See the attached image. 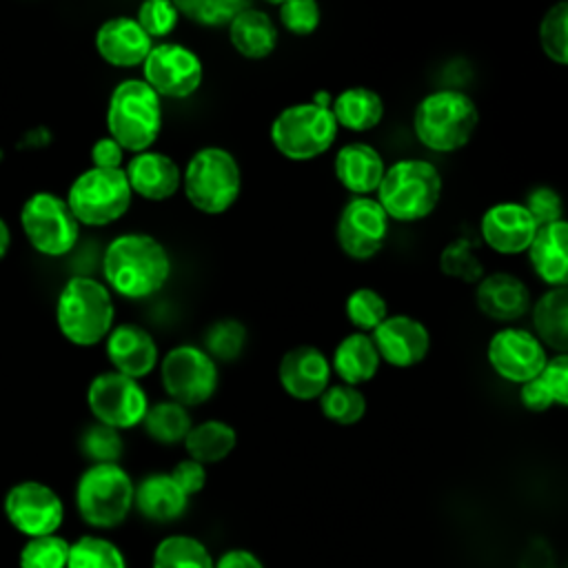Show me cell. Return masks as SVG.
<instances>
[{"label": "cell", "instance_id": "cell-1", "mask_svg": "<svg viewBox=\"0 0 568 568\" xmlns=\"http://www.w3.org/2000/svg\"><path fill=\"white\" fill-rule=\"evenodd\" d=\"M109 291L129 300L158 293L171 275V257L160 240L146 233H124L109 242L102 257Z\"/></svg>", "mask_w": 568, "mask_h": 568}, {"label": "cell", "instance_id": "cell-2", "mask_svg": "<svg viewBox=\"0 0 568 568\" xmlns=\"http://www.w3.org/2000/svg\"><path fill=\"white\" fill-rule=\"evenodd\" d=\"M477 124L479 111L473 98L457 89H439L424 95L413 113L415 138L435 153L466 146Z\"/></svg>", "mask_w": 568, "mask_h": 568}, {"label": "cell", "instance_id": "cell-3", "mask_svg": "<svg viewBox=\"0 0 568 568\" xmlns=\"http://www.w3.org/2000/svg\"><path fill=\"white\" fill-rule=\"evenodd\" d=\"M115 306L106 284L75 275L71 277L55 302V322L60 333L75 346H93L113 328Z\"/></svg>", "mask_w": 568, "mask_h": 568}, {"label": "cell", "instance_id": "cell-4", "mask_svg": "<svg viewBox=\"0 0 568 568\" xmlns=\"http://www.w3.org/2000/svg\"><path fill=\"white\" fill-rule=\"evenodd\" d=\"M106 129L124 151L142 153L162 131V102L158 93L138 78L115 84L106 104Z\"/></svg>", "mask_w": 568, "mask_h": 568}, {"label": "cell", "instance_id": "cell-5", "mask_svg": "<svg viewBox=\"0 0 568 568\" xmlns=\"http://www.w3.org/2000/svg\"><path fill=\"white\" fill-rule=\"evenodd\" d=\"M375 193L388 220L417 222L435 211L442 195V175L426 160H397L384 171Z\"/></svg>", "mask_w": 568, "mask_h": 568}, {"label": "cell", "instance_id": "cell-6", "mask_svg": "<svg viewBox=\"0 0 568 568\" xmlns=\"http://www.w3.org/2000/svg\"><path fill=\"white\" fill-rule=\"evenodd\" d=\"M182 189L191 206L206 215H220L231 209L242 189V173L235 155L222 146L195 151L184 171Z\"/></svg>", "mask_w": 568, "mask_h": 568}, {"label": "cell", "instance_id": "cell-7", "mask_svg": "<svg viewBox=\"0 0 568 568\" xmlns=\"http://www.w3.org/2000/svg\"><path fill=\"white\" fill-rule=\"evenodd\" d=\"M133 488L120 464H91L75 486L78 513L93 528H113L133 508Z\"/></svg>", "mask_w": 568, "mask_h": 568}, {"label": "cell", "instance_id": "cell-8", "mask_svg": "<svg viewBox=\"0 0 568 568\" xmlns=\"http://www.w3.org/2000/svg\"><path fill=\"white\" fill-rule=\"evenodd\" d=\"M337 135L331 109L313 102H297L282 109L271 124L273 146L293 162L313 160L326 153Z\"/></svg>", "mask_w": 568, "mask_h": 568}, {"label": "cell", "instance_id": "cell-9", "mask_svg": "<svg viewBox=\"0 0 568 568\" xmlns=\"http://www.w3.org/2000/svg\"><path fill=\"white\" fill-rule=\"evenodd\" d=\"M131 197L122 169L91 166L71 182L64 200L78 224L106 226L129 211Z\"/></svg>", "mask_w": 568, "mask_h": 568}, {"label": "cell", "instance_id": "cell-10", "mask_svg": "<svg viewBox=\"0 0 568 568\" xmlns=\"http://www.w3.org/2000/svg\"><path fill=\"white\" fill-rule=\"evenodd\" d=\"M20 226L29 244L47 257L67 255L80 235V224L67 200L51 191H38L22 204Z\"/></svg>", "mask_w": 568, "mask_h": 568}, {"label": "cell", "instance_id": "cell-11", "mask_svg": "<svg viewBox=\"0 0 568 568\" xmlns=\"http://www.w3.org/2000/svg\"><path fill=\"white\" fill-rule=\"evenodd\" d=\"M160 379L169 399L184 408L204 404L217 388V364L193 344L173 346L160 362Z\"/></svg>", "mask_w": 568, "mask_h": 568}, {"label": "cell", "instance_id": "cell-12", "mask_svg": "<svg viewBox=\"0 0 568 568\" xmlns=\"http://www.w3.org/2000/svg\"><path fill=\"white\" fill-rule=\"evenodd\" d=\"M87 404L95 422L115 430L142 424L149 408V399L140 382L115 371L100 373L91 379L87 388Z\"/></svg>", "mask_w": 568, "mask_h": 568}, {"label": "cell", "instance_id": "cell-13", "mask_svg": "<svg viewBox=\"0 0 568 568\" xmlns=\"http://www.w3.org/2000/svg\"><path fill=\"white\" fill-rule=\"evenodd\" d=\"M142 80L158 93V98H189L202 84L200 55L180 42L153 44L142 62Z\"/></svg>", "mask_w": 568, "mask_h": 568}, {"label": "cell", "instance_id": "cell-14", "mask_svg": "<svg viewBox=\"0 0 568 568\" xmlns=\"http://www.w3.org/2000/svg\"><path fill=\"white\" fill-rule=\"evenodd\" d=\"M2 506L9 524L29 539L55 535L64 519V506L58 493L36 479L11 486Z\"/></svg>", "mask_w": 568, "mask_h": 568}, {"label": "cell", "instance_id": "cell-15", "mask_svg": "<svg viewBox=\"0 0 568 568\" xmlns=\"http://www.w3.org/2000/svg\"><path fill=\"white\" fill-rule=\"evenodd\" d=\"M388 217L375 197L355 195L339 211L335 237L339 248L353 260H368L384 246Z\"/></svg>", "mask_w": 568, "mask_h": 568}, {"label": "cell", "instance_id": "cell-16", "mask_svg": "<svg viewBox=\"0 0 568 568\" xmlns=\"http://www.w3.org/2000/svg\"><path fill=\"white\" fill-rule=\"evenodd\" d=\"M486 357L490 368L513 384L535 379L548 362L544 344L530 331L517 326L499 328L486 346Z\"/></svg>", "mask_w": 568, "mask_h": 568}, {"label": "cell", "instance_id": "cell-17", "mask_svg": "<svg viewBox=\"0 0 568 568\" xmlns=\"http://www.w3.org/2000/svg\"><path fill=\"white\" fill-rule=\"evenodd\" d=\"M379 362H386L397 368H408L419 364L430 348L428 328L404 313L388 315L371 335Z\"/></svg>", "mask_w": 568, "mask_h": 568}, {"label": "cell", "instance_id": "cell-18", "mask_svg": "<svg viewBox=\"0 0 568 568\" xmlns=\"http://www.w3.org/2000/svg\"><path fill=\"white\" fill-rule=\"evenodd\" d=\"M537 229L521 202H497L484 211L479 222L484 244L501 255L526 253Z\"/></svg>", "mask_w": 568, "mask_h": 568}, {"label": "cell", "instance_id": "cell-19", "mask_svg": "<svg viewBox=\"0 0 568 568\" xmlns=\"http://www.w3.org/2000/svg\"><path fill=\"white\" fill-rule=\"evenodd\" d=\"M277 379L286 395L311 402L317 399L331 379V362L315 346L288 348L277 364Z\"/></svg>", "mask_w": 568, "mask_h": 568}, {"label": "cell", "instance_id": "cell-20", "mask_svg": "<svg viewBox=\"0 0 568 568\" xmlns=\"http://www.w3.org/2000/svg\"><path fill=\"white\" fill-rule=\"evenodd\" d=\"M131 193L142 195L151 202L169 200L182 186V169L178 162L160 151L135 153L126 166H122Z\"/></svg>", "mask_w": 568, "mask_h": 568}, {"label": "cell", "instance_id": "cell-21", "mask_svg": "<svg viewBox=\"0 0 568 568\" xmlns=\"http://www.w3.org/2000/svg\"><path fill=\"white\" fill-rule=\"evenodd\" d=\"M106 357L115 373L140 379L158 366V344L146 328L120 324L106 335Z\"/></svg>", "mask_w": 568, "mask_h": 568}, {"label": "cell", "instance_id": "cell-22", "mask_svg": "<svg viewBox=\"0 0 568 568\" xmlns=\"http://www.w3.org/2000/svg\"><path fill=\"white\" fill-rule=\"evenodd\" d=\"M153 40L142 31L135 18L115 16L104 20L95 31L98 55L113 67H138L144 62Z\"/></svg>", "mask_w": 568, "mask_h": 568}, {"label": "cell", "instance_id": "cell-23", "mask_svg": "<svg viewBox=\"0 0 568 568\" xmlns=\"http://www.w3.org/2000/svg\"><path fill=\"white\" fill-rule=\"evenodd\" d=\"M475 302L486 317L513 322L530 311V291L510 273H490L477 282Z\"/></svg>", "mask_w": 568, "mask_h": 568}, {"label": "cell", "instance_id": "cell-24", "mask_svg": "<svg viewBox=\"0 0 568 568\" xmlns=\"http://www.w3.org/2000/svg\"><path fill=\"white\" fill-rule=\"evenodd\" d=\"M333 171L346 191L355 195H368L377 191L386 166L375 146L366 142H348L337 151Z\"/></svg>", "mask_w": 568, "mask_h": 568}, {"label": "cell", "instance_id": "cell-25", "mask_svg": "<svg viewBox=\"0 0 568 568\" xmlns=\"http://www.w3.org/2000/svg\"><path fill=\"white\" fill-rule=\"evenodd\" d=\"M566 240H568V224L566 220L539 226L530 246H528V260L535 271V275L555 286H566L568 280V251H566Z\"/></svg>", "mask_w": 568, "mask_h": 568}, {"label": "cell", "instance_id": "cell-26", "mask_svg": "<svg viewBox=\"0 0 568 568\" xmlns=\"http://www.w3.org/2000/svg\"><path fill=\"white\" fill-rule=\"evenodd\" d=\"M189 497L169 473L146 475L133 488V506L151 521H173L186 510Z\"/></svg>", "mask_w": 568, "mask_h": 568}, {"label": "cell", "instance_id": "cell-27", "mask_svg": "<svg viewBox=\"0 0 568 568\" xmlns=\"http://www.w3.org/2000/svg\"><path fill=\"white\" fill-rule=\"evenodd\" d=\"M229 40L248 60H262L277 47V27L268 13L248 4L229 22Z\"/></svg>", "mask_w": 568, "mask_h": 568}, {"label": "cell", "instance_id": "cell-28", "mask_svg": "<svg viewBox=\"0 0 568 568\" xmlns=\"http://www.w3.org/2000/svg\"><path fill=\"white\" fill-rule=\"evenodd\" d=\"M379 368V355L377 348L366 333H351L342 337V342L333 351L331 371L337 373L342 384L359 386L375 377Z\"/></svg>", "mask_w": 568, "mask_h": 568}, {"label": "cell", "instance_id": "cell-29", "mask_svg": "<svg viewBox=\"0 0 568 568\" xmlns=\"http://www.w3.org/2000/svg\"><path fill=\"white\" fill-rule=\"evenodd\" d=\"M535 337L544 348L557 351V355L568 351V291L566 286L548 288L532 306Z\"/></svg>", "mask_w": 568, "mask_h": 568}, {"label": "cell", "instance_id": "cell-30", "mask_svg": "<svg viewBox=\"0 0 568 568\" xmlns=\"http://www.w3.org/2000/svg\"><path fill=\"white\" fill-rule=\"evenodd\" d=\"M331 113L337 126L355 133L375 129L384 118V102L377 91L368 87H348L333 95Z\"/></svg>", "mask_w": 568, "mask_h": 568}, {"label": "cell", "instance_id": "cell-31", "mask_svg": "<svg viewBox=\"0 0 568 568\" xmlns=\"http://www.w3.org/2000/svg\"><path fill=\"white\" fill-rule=\"evenodd\" d=\"M237 444L235 428L222 419H206L195 426L184 437V448L189 459L204 464L222 462Z\"/></svg>", "mask_w": 568, "mask_h": 568}, {"label": "cell", "instance_id": "cell-32", "mask_svg": "<svg viewBox=\"0 0 568 568\" xmlns=\"http://www.w3.org/2000/svg\"><path fill=\"white\" fill-rule=\"evenodd\" d=\"M142 424H144L146 435L160 444L184 442L186 433L193 426L189 410L173 399L151 404L144 413Z\"/></svg>", "mask_w": 568, "mask_h": 568}, {"label": "cell", "instance_id": "cell-33", "mask_svg": "<svg viewBox=\"0 0 568 568\" xmlns=\"http://www.w3.org/2000/svg\"><path fill=\"white\" fill-rule=\"evenodd\" d=\"M153 568H213V559L195 537L171 535L155 546Z\"/></svg>", "mask_w": 568, "mask_h": 568}, {"label": "cell", "instance_id": "cell-34", "mask_svg": "<svg viewBox=\"0 0 568 568\" xmlns=\"http://www.w3.org/2000/svg\"><path fill=\"white\" fill-rule=\"evenodd\" d=\"M317 399L322 415L339 426L357 424L366 413V397L357 386L328 384Z\"/></svg>", "mask_w": 568, "mask_h": 568}, {"label": "cell", "instance_id": "cell-35", "mask_svg": "<svg viewBox=\"0 0 568 568\" xmlns=\"http://www.w3.org/2000/svg\"><path fill=\"white\" fill-rule=\"evenodd\" d=\"M67 568H126V561L113 541L84 535L69 546Z\"/></svg>", "mask_w": 568, "mask_h": 568}, {"label": "cell", "instance_id": "cell-36", "mask_svg": "<svg viewBox=\"0 0 568 568\" xmlns=\"http://www.w3.org/2000/svg\"><path fill=\"white\" fill-rule=\"evenodd\" d=\"M439 268L448 277L475 284L484 277V264L475 255V242L466 235L448 242L439 253Z\"/></svg>", "mask_w": 568, "mask_h": 568}, {"label": "cell", "instance_id": "cell-37", "mask_svg": "<svg viewBox=\"0 0 568 568\" xmlns=\"http://www.w3.org/2000/svg\"><path fill=\"white\" fill-rule=\"evenodd\" d=\"M539 44L557 64L568 62V2L552 4L539 22Z\"/></svg>", "mask_w": 568, "mask_h": 568}, {"label": "cell", "instance_id": "cell-38", "mask_svg": "<svg viewBox=\"0 0 568 568\" xmlns=\"http://www.w3.org/2000/svg\"><path fill=\"white\" fill-rule=\"evenodd\" d=\"M346 317L357 328V333L368 335L388 317L386 300L368 286L355 288L346 297Z\"/></svg>", "mask_w": 568, "mask_h": 568}, {"label": "cell", "instance_id": "cell-39", "mask_svg": "<svg viewBox=\"0 0 568 568\" xmlns=\"http://www.w3.org/2000/svg\"><path fill=\"white\" fill-rule=\"evenodd\" d=\"M69 541L58 535L31 537L18 555L20 568H67Z\"/></svg>", "mask_w": 568, "mask_h": 568}, {"label": "cell", "instance_id": "cell-40", "mask_svg": "<svg viewBox=\"0 0 568 568\" xmlns=\"http://www.w3.org/2000/svg\"><path fill=\"white\" fill-rule=\"evenodd\" d=\"M244 342H246V328L242 322L237 320H217L215 324H211L206 328V335H204V353L215 362V359H222V362H231L235 359L242 348H244Z\"/></svg>", "mask_w": 568, "mask_h": 568}, {"label": "cell", "instance_id": "cell-41", "mask_svg": "<svg viewBox=\"0 0 568 568\" xmlns=\"http://www.w3.org/2000/svg\"><path fill=\"white\" fill-rule=\"evenodd\" d=\"M173 4L178 13H184L189 20L204 27L229 24L244 7H248L246 0H180Z\"/></svg>", "mask_w": 568, "mask_h": 568}, {"label": "cell", "instance_id": "cell-42", "mask_svg": "<svg viewBox=\"0 0 568 568\" xmlns=\"http://www.w3.org/2000/svg\"><path fill=\"white\" fill-rule=\"evenodd\" d=\"M80 450L93 464H118V459L122 457L124 444H122L120 430L95 422L89 428H84L80 437Z\"/></svg>", "mask_w": 568, "mask_h": 568}, {"label": "cell", "instance_id": "cell-43", "mask_svg": "<svg viewBox=\"0 0 568 568\" xmlns=\"http://www.w3.org/2000/svg\"><path fill=\"white\" fill-rule=\"evenodd\" d=\"M178 9L173 2L166 0H149L138 7L135 22L142 27V31L153 38H164L178 27Z\"/></svg>", "mask_w": 568, "mask_h": 568}, {"label": "cell", "instance_id": "cell-44", "mask_svg": "<svg viewBox=\"0 0 568 568\" xmlns=\"http://www.w3.org/2000/svg\"><path fill=\"white\" fill-rule=\"evenodd\" d=\"M320 4L313 0H286L280 4V22L295 36H308L320 27Z\"/></svg>", "mask_w": 568, "mask_h": 568}, {"label": "cell", "instance_id": "cell-45", "mask_svg": "<svg viewBox=\"0 0 568 568\" xmlns=\"http://www.w3.org/2000/svg\"><path fill=\"white\" fill-rule=\"evenodd\" d=\"M526 211L530 213V217L535 220L537 226H546V224H552V222H559L564 220V204H561V197L555 189L550 186H537L532 189L528 195H526V202H524Z\"/></svg>", "mask_w": 568, "mask_h": 568}, {"label": "cell", "instance_id": "cell-46", "mask_svg": "<svg viewBox=\"0 0 568 568\" xmlns=\"http://www.w3.org/2000/svg\"><path fill=\"white\" fill-rule=\"evenodd\" d=\"M537 379L544 384V388L552 397V404L557 406L568 404V355L566 353L548 357Z\"/></svg>", "mask_w": 568, "mask_h": 568}, {"label": "cell", "instance_id": "cell-47", "mask_svg": "<svg viewBox=\"0 0 568 568\" xmlns=\"http://www.w3.org/2000/svg\"><path fill=\"white\" fill-rule=\"evenodd\" d=\"M169 475L173 477V481L182 488V493L186 497L200 493L206 484V468L200 462H193V459L178 462Z\"/></svg>", "mask_w": 568, "mask_h": 568}, {"label": "cell", "instance_id": "cell-48", "mask_svg": "<svg viewBox=\"0 0 568 568\" xmlns=\"http://www.w3.org/2000/svg\"><path fill=\"white\" fill-rule=\"evenodd\" d=\"M91 162L98 169H122L124 149L109 135L100 138L91 146Z\"/></svg>", "mask_w": 568, "mask_h": 568}, {"label": "cell", "instance_id": "cell-49", "mask_svg": "<svg viewBox=\"0 0 568 568\" xmlns=\"http://www.w3.org/2000/svg\"><path fill=\"white\" fill-rule=\"evenodd\" d=\"M519 402L530 413H544L550 406H555L552 397L548 395V390L544 388V384L537 377L530 379V382L519 384Z\"/></svg>", "mask_w": 568, "mask_h": 568}, {"label": "cell", "instance_id": "cell-50", "mask_svg": "<svg viewBox=\"0 0 568 568\" xmlns=\"http://www.w3.org/2000/svg\"><path fill=\"white\" fill-rule=\"evenodd\" d=\"M213 568H264L262 561L248 552V550H242V548H235V550H229L224 552L215 564Z\"/></svg>", "mask_w": 568, "mask_h": 568}, {"label": "cell", "instance_id": "cell-51", "mask_svg": "<svg viewBox=\"0 0 568 568\" xmlns=\"http://www.w3.org/2000/svg\"><path fill=\"white\" fill-rule=\"evenodd\" d=\"M9 244H11V233H9L7 222L0 217V260H2L4 253L9 251Z\"/></svg>", "mask_w": 568, "mask_h": 568}]
</instances>
